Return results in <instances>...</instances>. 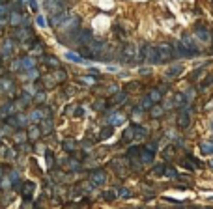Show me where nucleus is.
I'll return each mask as SVG.
<instances>
[{
    "mask_svg": "<svg viewBox=\"0 0 213 209\" xmlns=\"http://www.w3.org/2000/svg\"><path fill=\"white\" fill-rule=\"evenodd\" d=\"M142 60H144L146 64H159V52H157V47L146 45V47H144V52H142Z\"/></svg>",
    "mask_w": 213,
    "mask_h": 209,
    "instance_id": "nucleus-1",
    "label": "nucleus"
},
{
    "mask_svg": "<svg viewBox=\"0 0 213 209\" xmlns=\"http://www.w3.org/2000/svg\"><path fill=\"white\" fill-rule=\"evenodd\" d=\"M157 52H159V62H165V60L174 58V50H172L170 45H167V43H161V45L157 47Z\"/></svg>",
    "mask_w": 213,
    "mask_h": 209,
    "instance_id": "nucleus-2",
    "label": "nucleus"
},
{
    "mask_svg": "<svg viewBox=\"0 0 213 209\" xmlns=\"http://www.w3.org/2000/svg\"><path fill=\"white\" fill-rule=\"evenodd\" d=\"M195 30H196L195 34H196L202 41H210V39H211V32H208V28H206L204 24H196V28H195Z\"/></svg>",
    "mask_w": 213,
    "mask_h": 209,
    "instance_id": "nucleus-3",
    "label": "nucleus"
},
{
    "mask_svg": "<svg viewBox=\"0 0 213 209\" xmlns=\"http://www.w3.org/2000/svg\"><path fill=\"white\" fill-rule=\"evenodd\" d=\"M178 120H180V121H178L180 127H187V125H189V121H191V120H189V107H183V108L180 110V118H178Z\"/></svg>",
    "mask_w": 213,
    "mask_h": 209,
    "instance_id": "nucleus-4",
    "label": "nucleus"
},
{
    "mask_svg": "<svg viewBox=\"0 0 213 209\" xmlns=\"http://www.w3.org/2000/svg\"><path fill=\"white\" fill-rule=\"evenodd\" d=\"M105 179H107V174L103 170H97V172L92 174V185H103Z\"/></svg>",
    "mask_w": 213,
    "mask_h": 209,
    "instance_id": "nucleus-5",
    "label": "nucleus"
},
{
    "mask_svg": "<svg viewBox=\"0 0 213 209\" xmlns=\"http://www.w3.org/2000/svg\"><path fill=\"white\" fill-rule=\"evenodd\" d=\"M123 120H125V116H123V114H112V116H109V118H107V123H109L110 127H114V125L123 123Z\"/></svg>",
    "mask_w": 213,
    "mask_h": 209,
    "instance_id": "nucleus-6",
    "label": "nucleus"
},
{
    "mask_svg": "<svg viewBox=\"0 0 213 209\" xmlns=\"http://www.w3.org/2000/svg\"><path fill=\"white\" fill-rule=\"evenodd\" d=\"M32 191H34V183H26V185H24V191H22V196L28 200V198H30V192H32Z\"/></svg>",
    "mask_w": 213,
    "mask_h": 209,
    "instance_id": "nucleus-7",
    "label": "nucleus"
},
{
    "mask_svg": "<svg viewBox=\"0 0 213 209\" xmlns=\"http://www.w3.org/2000/svg\"><path fill=\"white\" fill-rule=\"evenodd\" d=\"M152 103H153V101H152V99H150V95H148V97H144V99H142L140 108H142V110H146V108H150V107H152Z\"/></svg>",
    "mask_w": 213,
    "mask_h": 209,
    "instance_id": "nucleus-8",
    "label": "nucleus"
},
{
    "mask_svg": "<svg viewBox=\"0 0 213 209\" xmlns=\"http://www.w3.org/2000/svg\"><path fill=\"white\" fill-rule=\"evenodd\" d=\"M28 138L37 140V138H39V129H37V127H32V129H30V133H28Z\"/></svg>",
    "mask_w": 213,
    "mask_h": 209,
    "instance_id": "nucleus-9",
    "label": "nucleus"
},
{
    "mask_svg": "<svg viewBox=\"0 0 213 209\" xmlns=\"http://www.w3.org/2000/svg\"><path fill=\"white\" fill-rule=\"evenodd\" d=\"M67 58H71V62H77V64L82 62V56L80 54H75V52H67Z\"/></svg>",
    "mask_w": 213,
    "mask_h": 209,
    "instance_id": "nucleus-10",
    "label": "nucleus"
},
{
    "mask_svg": "<svg viewBox=\"0 0 213 209\" xmlns=\"http://www.w3.org/2000/svg\"><path fill=\"white\" fill-rule=\"evenodd\" d=\"M41 129H43L45 133H51V131H52V123H51V120H45V121L41 123Z\"/></svg>",
    "mask_w": 213,
    "mask_h": 209,
    "instance_id": "nucleus-11",
    "label": "nucleus"
},
{
    "mask_svg": "<svg viewBox=\"0 0 213 209\" xmlns=\"http://www.w3.org/2000/svg\"><path fill=\"white\" fill-rule=\"evenodd\" d=\"M210 84H213V75H210V77H208V78H206V80H204V82L200 84V90H206V88H208Z\"/></svg>",
    "mask_w": 213,
    "mask_h": 209,
    "instance_id": "nucleus-12",
    "label": "nucleus"
},
{
    "mask_svg": "<svg viewBox=\"0 0 213 209\" xmlns=\"http://www.w3.org/2000/svg\"><path fill=\"white\" fill-rule=\"evenodd\" d=\"M202 151H204V153H213V144L204 142V144H202Z\"/></svg>",
    "mask_w": 213,
    "mask_h": 209,
    "instance_id": "nucleus-13",
    "label": "nucleus"
},
{
    "mask_svg": "<svg viewBox=\"0 0 213 209\" xmlns=\"http://www.w3.org/2000/svg\"><path fill=\"white\" fill-rule=\"evenodd\" d=\"M45 62H49L52 67H60V62L56 60V58H52V56H49V58H45Z\"/></svg>",
    "mask_w": 213,
    "mask_h": 209,
    "instance_id": "nucleus-14",
    "label": "nucleus"
},
{
    "mask_svg": "<svg viewBox=\"0 0 213 209\" xmlns=\"http://www.w3.org/2000/svg\"><path fill=\"white\" fill-rule=\"evenodd\" d=\"M125 99H127V95L120 92V93H116V95H114V99H112V101H114V103H120V101H125Z\"/></svg>",
    "mask_w": 213,
    "mask_h": 209,
    "instance_id": "nucleus-15",
    "label": "nucleus"
},
{
    "mask_svg": "<svg viewBox=\"0 0 213 209\" xmlns=\"http://www.w3.org/2000/svg\"><path fill=\"white\" fill-rule=\"evenodd\" d=\"M182 69H183L182 65H176V67H172V69L168 71V75H170V77H176V73H182Z\"/></svg>",
    "mask_w": 213,
    "mask_h": 209,
    "instance_id": "nucleus-16",
    "label": "nucleus"
},
{
    "mask_svg": "<svg viewBox=\"0 0 213 209\" xmlns=\"http://www.w3.org/2000/svg\"><path fill=\"white\" fill-rule=\"evenodd\" d=\"M110 133H112V127L109 125L107 129H103V131H101V138H109V136H110Z\"/></svg>",
    "mask_w": 213,
    "mask_h": 209,
    "instance_id": "nucleus-17",
    "label": "nucleus"
},
{
    "mask_svg": "<svg viewBox=\"0 0 213 209\" xmlns=\"http://www.w3.org/2000/svg\"><path fill=\"white\" fill-rule=\"evenodd\" d=\"M64 148H65V151H73V148H75V144H73L71 140H64Z\"/></svg>",
    "mask_w": 213,
    "mask_h": 209,
    "instance_id": "nucleus-18",
    "label": "nucleus"
},
{
    "mask_svg": "<svg viewBox=\"0 0 213 209\" xmlns=\"http://www.w3.org/2000/svg\"><path fill=\"white\" fill-rule=\"evenodd\" d=\"M150 99H152V101H159V99H161V92H152V93H150Z\"/></svg>",
    "mask_w": 213,
    "mask_h": 209,
    "instance_id": "nucleus-19",
    "label": "nucleus"
},
{
    "mask_svg": "<svg viewBox=\"0 0 213 209\" xmlns=\"http://www.w3.org/2000/svg\"><path fill=\"white\" fill-rule=\"evenodd\" d=\"M26 78H28V80H36V78H37V71H36V69H34V71H28V77H26Z\"/></svg>",
    "mask_w": 213,
    "mask_h": 209,
    "instance_id": "nucleus-20",
    "label": "nucleus"
},
{
    "mask_svg": "<svg viewBox=\"0 0 213 209\" xmlns=\"http://www.w3.org/2000/svg\"><path fill=\"white\" fill-rule=\"evenodd\" d=\"M118 192H120V196H123V198H129V196H131V192H129L127 189H118Z\"/></svg>",
    "mask_w": 213,
    "mask_h": 209,
    "instance_id": "nucleus-21",
    "label": "nucleus"
},
{
    "mask_svg": "<svg viewBox=\"0 0 213 209\" xmlns=\"http://www.w3.org/2000/svg\"><path fill=\"white\" fill-rule=\"evenodd\" d=\"M152 114H153V116H155V118H157V116H161V114H163V108H161V107H155V108H153V112H152Z\"/></svg>",
    "mask_w": 213,
    "mask_h": 209,
    "instance_id": "nucleus-22",
    "label": "nucleus"
},
{
    "mask_svg": "<svg viewBox=\"0 0 213 209\" xmlns=\"http://www.w3.org/2000/svg\"><path fill=\"white\" fill-rule=\"evenodd\" d=\"M116 196H114V191H109V192H105V200H114Z\"/></svg>",
    "mask_w": 213,
    "mask_h": 209,
    "instance_id": "nucleus-23",
    "label": "nucleus"
},
{
    "mask_svg": "<svg viewBox=\"0 0 213 209\" xmlns=\"http://www.w3.org/2000/svg\"><path fill=\"white\" fill-rule=\"evenodd\" d=\"M211 166H213V163H211Z\"/></svg>",
    "mask_w": 213,
    "mask_h": 209,
    "instance_id": "nucleus-24",
    "label": "nucleus"
}]
</instances>
